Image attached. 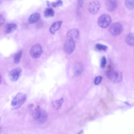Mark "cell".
Instances as JSON below:
<instances>
[{
	"instance_id": "5bb4252c",
	"label": "cell",
	"mask_w": 134,
	"mask_h": 134,
	"mask_svg": "<svg viewBox=\"0 0 134 134\" xmlns=\"http://www.w3.org/2000/svg\"><path fill=\"white\" fill-rule=\"evenodd\" d=\"M40 14L37 12H35L32 14L29 17L28 20L31 24L35 23L38 21L40 18Z\"/></svg>"
},
{
	"instance_id": "44dd1931",
	"label": "cell",
	"mask_w": 134,
	"mask_h": 134,
	"mask_svg": "<svg viewBox=\"0 0 134 134\" xmlns=\"http://www.w3.org/2000/svg\"><path fill=\"white\" fill-rule=\"evenodd\" d=\"M64 102L63 97H62L59 99L55 100V107L57 109H59L61 107Z\"/></svg>"
},
{
	"instance_id": "7a4b0ae2",
	"label": "cell",
	"mask_w": 134,
	"mask_h": 134,
	"mask_svg": "<svg viewBox=\"0 0 134 134\" xmlns=\"http://www.w3.org/2000/svg\"><path fill=\"white\" fill-rule=\"evenodd\" d=\"M106 75L108 79L114 83H118L121 82L122 80V74L118 71H115L109 69L106 72Z\"/></svg>"
},
{
	"instance_id": "484cf974",
	"label": "cell",
	"mask_w": 134,
	"mask_h": 134,
	"mask_svg": "<svg viewBox=\"0 0 134 134\" xmlns=\"http://www.w3.org/2000/svg\"><path fill=\"white\" fill-rule=\"evenodd\" d=\"M100 101L103 108L105 109H107L108 107L105 102L102 99Z\"/></svg>"
},
{
	"instance_id": "4fadbf2b",
	"label": "cell",
	"mask_w": 134,
	"mask_h": 134,
	"mask_svg": "<svg viewBox=\"0 0 134 134\" xmlns=\"http://www.w3.org/2000/svg\"><path fill=\"white\" fill-rule=\"evenodd\" d=\"M83 66L80 63H77L74 65V75L77 76L81 75L83 71Z\"/></svg>"
},
{
	"instance_id": "3957f363",
	"label": "cell",
	"mask_w": 134,
	"mask_h": 134,
	"mask_svg": "<svg viewBox=\"0 0 134 134\" xmlns=\"http://www.w3.org/2000/svg\"><path fill=\"white\" fill-rule=\"evenodd\" d=\"M112 21L111 18L107 14H104L100 15L98 20L99 26L103 28L107 27L111 24Z\"/></svg>"
},
{
	"instance_id": "f546056e",
	"label": "cell",
	"mask_w": 134,
	"mask_h": 134,
	"mask_svg": "<svg viewBox=\"0 0 134 134\" xmlns=\"http://www.w3.org/2000/svg\"></svg>"
},
{
	"instance_id": "83f0119b",
	"label": "cell",
	"mask_w": 134,
	"mask_h": 134,
	"mask_svg": "<svg viewBox=\"0 0 134 134\" xmlns=\"http://www.w3.org/2000/svg\"><path fill=\"white\" fill-rule=\"evenodd\" d=\"M78 1L79 6L80 7H81L83 3V0H78Z\"/></svg>"
},
{
	"instance_id": "9a60e30c",
	"label": "cell",
	"mask_w": 134,
	"mask_h": 134,
	"mask_svg": "<svg viewBox=\"0 0 134 134\" xmlns=\"http://www.w3.org/2000/svg\"><path fill=\"white\" fill-rule=\"evenodd\" d=\"M17 26L14 23L7 24L5 26L4 32L6 34H9L14 32L16 29Z\"/></svg>"
},
{
	"instance_id": "cb8c5ba5",
	"label": "cell",
	"mask_w": 134,
	"mask_h": 134,
	"mask_svg": "<svg viewBox=\"0 0 134 134\" xmlns=\"http://www.w3.org/2000/svg\"><path fill=\"white\" fill-rule=\"evenodd\" d=\"M107 61L106 59L104 56L101 59L100 66L101 68H104L106 65Z\"/></svg>"
},
{
	"instance_id": "6da1fadb",
	"label": "cell",
	"mask_w": 134,
	"mask_h": 134,
	"mask_svg": "<svg viewBox=\"0 0 134 134\" xmlns=\"http://www.w3.org/2000/svg\"><path fill=\"white\" fill-rule=\"evenodd\" d=\"M26 94L22 92L17 93L11 102L12 109L15 110L20 108L24 103L26 99Z\"/></svg>"
},
{
	"instance_id": "d4e9b609",
	"label": "cell",
	"mask_w": 134,
	"mask_h": 134,
	"mask_svg": "<svg viewBox=\"0 0 134 134\" xmlns=\"http://www.w3.org/2000/svg\"><path fill=\"white\" fill-rule=\"evenodd\" d=\"M102 79V77L99 76L96 77L94 79V82L96 85L98 84L101 81Z\"/></svg>"
},
{
	"instance_id": "277c9868",
	"label": "cell",
	"mask_w": 134,
	"mask_h": 134,
	"mask_svg": "<svg viewBox=\"0 0 134 134\" xmlns=\"http://www.w3.org/2000/svg\"><path fill=\"white\" fill-rule=\"evenodd\" d=\"M110 33L114 36H117L120 34L123 30V26L119 22H115L112 24L109 27Z\"/></svg>"
},
{
	"instance_id": "ba28073f",
	"label": "cell",
	"mask_w": 134,
	"mask_h": 134,
	"mask_svg": "<svg viewBox=\"0 0 134 134\" xmlns=\"http://www.w3.org/2000/svg\"><path fill=\"white\" fill-rule=\"evenodd\" d=\"M22 71V69L19 67L12 70L9 73V77L10 80L13 82L17 81L21 75Z\"/></svg>"
},
{
	"instance_id": "603a6c76",
	"label": "cell",
	"mask_w": 134,
	"mask_h": 134,
	"mask_svg": "<svg viewBox=\"0 0 134 134\" xmlns=\"http://www.w3.org/2000/svg\"><path fill=\"white\" fill-rule=\"evenodd\" d=\"M63 4V2L62 0H57L56 1L52 2L51 5L53 7H58L62 6Z\"/></svg>"
},
{
	"instance_id": "f1b7e54d",
	"label": "cell",
	"mask_w": 134,
	"mask_h": 134,
	"mask_svg": "<svg viewBox=\"0 0 134 134\" xmlns=\"http://www.w3.org/2000/svg\"><path fill=\"white\" fill-rule=\"evenodd\" d=\"M0 80H1V81H0V82H1V77H0Z\"/></svg>"
},
{
	"instance_id": "ac0fdd59",
	"label": "cell",
	"mask_w": 134,
	"mask_h": 134,
	"mask_svg": "<svg viewBox=\"0 0 134 134\" xmlns=\"http://www.w3.org/2000/svg\"><path fill=\"white\" fill-rule=\"evenodd\" d=\"M54 12L53 9L49 8H47L44 12V16L47 18L53 16L54 15Z\"/></svg>"
},
{
	"instance_id": "ffe728a7",
	"label": "cell",
	"mask_w": 134,
	"mask_h": 134,
	"mask_svg": "<svg viewBox=\"0 0 134 134\" xmlns=\"http://www.w3.org/2000/svg\"><path fill=\"white\" fill-rule=\"evenodd\" d=\"M22 51L21 50L15 54L14 59V62L15 63L18 64L19 63L22 56Z\"/></svg>"
},
{
	"instance_id": "52a82bcc",
	"label": "cell",
	"mask_w": 134,
	"mask_h": 134,
	"mask_svg": "<svg viewBox=\"0 0 134 134\" xmlns=\"http://www.w3.org/2000/svg\"><path fill=\"white\" fill-rule=\"evenodd\" d=\"M100 8L99 2L98 1L94 0L90 2L88 5V9L90 13L93 14H96Z\"/></svg>"
},
{
	"instance_id": "7c38bea8",
	"label": "cell",
	"mask_w": 134,
	"mask_h": 134,
	"mask_svg": "<svg viewBox=\"0 0 134 134\" xmlns=\"http://www.w3.org/2000/svg\"><path fill=\"white\" fill-rule=\"evenodd\" d=\"M42 110L39 105L37 106L32 112V116L37 121L38 120L41 114Z\"/></svg>"
},
{
	"instance_id": "5b68a950",
	"label": "cell",
	"mask_w": 134,
	"mask_h": 134,
	"mask_svg": "<svg viewBox=\"0 0 134 134\" xmlns=\"http://www.w3.org/2000/svg\"><path fill=\"white\" fill-rule=\"evenodd\" d=\"M42 48L40 44H36L33 45L30 50V56L33 58L36 59L39 58L42 53Z\"/></svg>"
},
{
	"instance_id": "4316f807",
	"label": "cell",
	"mask_w": 134,
	"mask_h": 134,
	"mask_svg": "<svg viewBox=\"0 0 134 134\" xmlns=\"http://www.w3.org/2000/svg\"><path fill=\"white\" fill-rule=\"evenodd\" d=\"M5 20L3 16L0 15V23L1 26L4 23Z\"/></svg>"
},
{
	"instance_id": "30bf717a",
	"label": "cell",
	"mask_w": 134,
	"mask_h": 134,
	"mask_svg": "<svg viewBox=\"0 0 134 134\" xmlns=\"http://www.w3.org/2000/svg\"><path fill=\"white\" fill-rule=\"evenodd\" d=\"M67 35L69 38L74 40L77 38L79 36V31L77 29H74L69 31L67 34Z\"/></svg>"
},
{
	"instance_id": "8992f818",
	"label": "cell",
	"mask_w": 134,
	"mask_h": 134,
	"mask_svg": "<svg viewBox=\"0 0 134 134\" xmlns=\"http://www.w3.org/2000/svg\"><path fill=\"white\" fill-rule=\"evenodd\" d=\"M76 46L75 40L69 38L65 42L64 45V49L65 52L68 54H70L74 51Z\"/></svg>"
},
{
	"instance_id": "7402d4cb",
	"label": "cell",
	"mask_w": 134,
	"mask_h": 134,
	"mask_svg": "<svg viewBox=\"0 0 134 134\" xmlns=\"http://www.w3.org/2000/svg\"><path fill=\"white\" fill-rule=\"evenodd\" d=\"M96 48L98 50L104 51H106L108 49L107 46L99 43L96 44Z\"/></svg>"
},
{
	"instance_id": "2e32d148",
	"label": "cell",
	"mask_w": 134,
	"mask_h": 134,
	"mask_svg": "<svg viewBox=\"0 0 134 134\" xmlns=\"http://www.w3.org/2000/svg\"><path fill=\"white\" fill-rule=\"evenodd\" d=\"M126 42L128 45L134 46V33L129 34L127 35L126 38Z\"/></svg>"
},
{
	"instance_id": "d6986e66",
	"label": "cell",
	"mask_w": 134,
	"mask_h": 134,
	"mask_svg": "<svg viewBox=\"0 0 134 134\" xmlns=\"http://www.w3.org/2000/svg\"><path fill=\"white\" fill-rule=\"evenodd\" d=\"M125 4L128 9L130 10L134 9V0H125Z\"/></svg>"
},
{
	"instance_id": "e0dca14e",
	"label": "cell",
	"mask_w": 134,
	"mask_h": 134,
	"mask_svg": "<svg viewBox=\"0 0 134 134\" xmlns=\"http://www.w3.org/2000/svg\"><path fill=\"white\" fill-rule=\"evenodd\" d=\"M47 117L46 112L44 110H42L41 116L37 121L39 124H43L46 121Z\"/></svg>"
},
{
	"instance_id": "9c48e42d",
	"label": "cell",
	"mask_w": 134,
	"mask_h": 134,
	"mask_svg": "<svg viewBox=\"0 0 134 134\" xmlns=\"http://www.w3.org/2000/svg\"><path fill=\"white\" fill-rule=\"evenodd\" d=\"M106 4L108 10L110 12L115 10L117 8L118 3L116 0H108Z\"/></svg>"
},
{
	"instance_id": "8fae6325",
	"label": "cell",
	"mask_w": 134,
	"mask_h": 134,
	"mask_svg": "<svg viewBox=\"0 0 134 134\" xmlns=\"http://www.w3.org/2000/svg\"><path fill=\"white\" fill-rule=\"evenodd\" d=\"M62 23V21H57L54 23L49 29L50 32L52 34H55L56 31L60 28Z\"/></svg>"
}]
</instances>
